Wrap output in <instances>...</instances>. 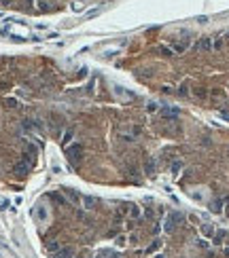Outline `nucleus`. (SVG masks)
Listing matches in <instances>:
<instances>
[{
  "mask_svg": "<svg viewBox=\"0 0 229 258\" xmlns=\"http://www.w3.org/2000/svg\"><path fill=\"white\" fill-rule=\"evenodd\" d=\"M36 218H38V220H45V218H47L45 207H38V210H36Z\"/></svg>",
  "mask_w": 229,
  "mask_h": 258,
  "instance_id": "14",
  "label": "nucleus"
},
{
  "mask_svg": "<svg viewBox=\"0 0 229 258\" xmlns=\"http://www.w3.org/2000/svg\"><path fill=\"white\" fill-rule=\"evenodd\" d=\"M93 258H119V254H117L115 250L102 248V250H98V252H95V256H93Z\"/></svg>",
  "mask_w": 229,
  "mask_h": 258,
  "instance_id": "6",
  "label": "nucleus"
},
{
  "mask_svg": "<svg viewBox=\"0 0 229 258\" xmlns=\"http://www.w3.org/2000/svg\"><path fill=\"white\" fill-rule=\"evenodd\" d=\"M208 47H210V40L208 38H204L202 43H197V49H208Z\"/></svg>",
  "mask_w": 229,
  "mask_h": 258,
  "instance_id": "15",
  "label": "nucleus"
},
{
  "mask_svg": "<svg viewBox=\"0 0 229 258\" xmlns=\"http://www.w3.org/2000/svg\"><path fill=\"white\" fill-rule=\"evenodd\" d=\"M70 140H72V129H66V133H64V138H62V142H64V144H68Z\"/></svg>",
  "mask_w": 229,
  "mask_h": 258,
  "instance_id": "13",
  "label": "nucleus"
},
{
  "mask_svg": "<svg viewBox=\"0 0 229 258\" xmlns=\"http://www.w3.org/2000/svg\"><path fill=\"white\" fill-rule=\"evenodd\" d=\"M13 172L17 173V176H26V173L30 172V163H26V161L21 159V161H17V163L13 165Z\"/></svg>",
  "mask_w": 229,
  "mask_h": 258,
  "instance_id": "4",
  "label": "nucleus"
},
{
  "mask_svg": "<svg viewBox=\"0 0 229 258\" xmlns=\"http://www.w3.org/2000/svg\"><path fill=\"white\" fill-rule=\"evenodd\" d=\"M161 114H163L166 119H176V117H178V110H170V108H163V110H161Z\"/></svg>",
  "mask_w": 229,
  "mask_h": 258,
  "instance_id": "10",
  "label": "nucleus"
},
{
  "mask_svg": "<svg viewBox=\"0 0 229 258\" xmlns=\"http://www.w3.org/2000/svg\"><path fill=\"white\" fill-rule=\"evenodd\" d=\"M159 246H161V243H159V241H155V243H153V246H151V248H148V252H155V250H157V248H159Z\"/></svg>",
  "mask_w": 229,
  "mask_h": 258,
  "instance_id": "18",
  "label": "nucleus"
},
{
  "mask_svg": "<svg viewBox=\"0 0 229 258\" xmlns=\"http://www.w3.org/2000/svg\"><path fill=\"white\" fill-rule=\"evenodd\" d=\"M45 250L49 252V254H57V252L62 250V243L55 241V239H51V241H47V243H45Z\"/></svg>",
  "mask_w": 229,
  "mask_h": 258,
  "instance_id": "7",
  "label": "nucleus"
},
{
  "mask_svg": "<svg viewBox=\"0 0 229 258\" xmlns=\"http://www.w3.org/2000/svg\"><path fill=\"white\" fill-rule=\"evenodd\" d=\"M181 167H183V161H176V163L172 165V173H176L178 169H181Z\"/></svg>",
  "mask_w": 229,
  "mask_h": 258,
  "instance_id": "16",
  "label": "nucleus"
},
{
  "mask_svg": "<svg viewBox=\"0 0 229 258\" xmlns=\"http://www.w3.org/2000/svg\"><path fill=\"white\" fill-rule=\"evenodd\" d=\"M64 195L68 197L70 203H81V199H83V195H79V193L72 190V188H64Z\"/></svg>",
  "mask_w": 229,
  "mask_h": 258,
  "instance_id": "5",
  "label": "nucleus"
},
{
  "mask_svg": "<svg viewBox=\"0 0 229 258\" xmlns=\"http://www.w3.org/2000/svg\"><path fill=\"white\" fill-rule=\"evenodd\" d=\"M221 205H223V203H221V199H216V201H212V203H210V210H212V212H221Z\"/></svg>",
  "mask_w": 229,
  "mask_h": 258,
  "instance_id": "12",
  "label": "nucleus"
},
{
  "mask_svg": "<svg viewBox=\"0 0 229 258\" xmlns=\"http://www.w3.org/2000/svg\"><path fill=\"white\" fill-rule=\"evenodd\" d=\"M144 172L148 173V176H153V173H155V161H153V159H148V161L144 163Z\"/></svg>",
  "mask_w": 229,
  "mask_h": 258,
  "instance_id": "9",
  "label": "nucleus"
},
{
  "mask_svg": "<svg viewBox=\"0 0 229 258\" xmlns=\"http://www.w3.org/2000/svg\"><path fill=\"white\" fill-rule=\"evenodd\" d=\"M74 256H77V250L72 246H64L57 254H53V258H74Z\"/></svg>",
  "mask_w": 229,
  "mask_h": 258,
  "instance_id": "3",
  "label": "nucleus"
},
{
  "mask_svg": "<svg viewBox=\"0 0 229 258\" xmlns=\"http://www.w3.org/2000/svg\"><path fill=\"white\" fill-rule=\"evenodd\" d=\"M130 214H132V218H138V216H140V210H138L136 205H132V212H130Z\"/></svg>",
  "mask_w": 229,
  "mask_h": 258,
  "instance_id": "17",
  "label": "nucleus"
},
{
  "mask_svg": "<svg viewBox=\"0 0 229 258\" xmlns=\"http://www.w3.org/2000/svg\"><path fill=\"white\" fill-rule=\"evenodd\" d=\"M225 237H227V233H225V231H219V233H214V243H216V246H221Z\"/></svg>",
  "mask_w": 229,
  "mask_h": 258,
  "instance_id": "11",
  "label": "nucleus"
},
{
  "mask_svg": "<svg viewBox=\"0 0 229 258\" xmlns=\"http://www.w3.org/2000/svg\"><path fill=\"white\" fill-rule=\"evenodd\" d=\"M204 233L206 235H212V226H204Z\"/></svg>",
  "mask_w": 229,
  "mask_h": 258,
  "instance_id": "19",
  "label": "nucleus"
},
{
  "mask_svg": "<svg viewBox=\"0 0 229 258\" xmlns=\"http://www.w3.org/2000/svg\"><path fill=\"white\" fill-rule=\"evenodd\" d=\"M183 220H184V216L181 214V212H172V214L166 218V231L170 233V231H172V228H174L178 222H183Z\"/></svg>",
  "mask_w": 229,
  "mask_h": 258,
  "instance_id": "2",
  "label": "nucleus"
},
{
  "mask_svg": "<svg viewBox=\"0 0 229 258\" xmlns=\"http://www.w3.org/2000/svg\"><path fill=\"white\" fill-rule=\"evenodd\" d=\"M83 207L85 210H95V205H98V199L95 197H89V195H83Z\"/></svg>",
  "mask_w": 229,
  "mask_h": 258,
  "instance_id": "8",
  "label": "nucleus"
},
{
  "mask_svg": "<svg viewBox=\"0 0 229 258\" xmlns=\"http://www.w3.org/2000/svg\"><path fill=\"white\" fill-rule=\"evenodd\" d=\"M81 157H83V146L81 144H72V146H68L66 148V159L74 165V163H79L81 161Z\"/></svg>",
  "mask_w": 229,
  "mask_h": 258,
  "instance_id": "1",
  "label": "nucleus"
}]
</instances>
